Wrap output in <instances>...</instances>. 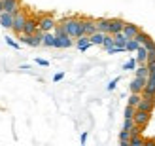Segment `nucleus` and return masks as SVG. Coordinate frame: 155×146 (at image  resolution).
Segmentation results:
<instances>
[{
  "label": "nucleus",
  "instance_id": "1",
  "mask_svg": "<svg viewBox=\"0 0 155 146\" xmlns=\"http://www.w3.org/2000/svg\"><path fill=\"white\" fill-rule=\"evenodd\" d=\"M61 25L64 27V30L72 38H80L85 34V25H83V17H78V15H72V17H64L61 21Z\"/></svg>",
  "mask_w": 155,
  "mask_h": 146
},
{
  "label": "nucleus",
  "instance_id": "2",
  "mask_svg": "<svg viewBox=\"0 0 155 146\" xmlns=\"http://www.w3.org/2000/svg\"><path fill=\"white\" fill-rule=\"evenodd\" d=\"M17 36H19L21 44H27V46H30V48H38V46H42L44 32H42V30H40V32H36V34H25V32H21Z\"/></svg>",
  "mask_w": 155,
  "mask_h": 146
},
{
  "label": "nucleus",
  "instance_id": "3",
  "mask_svg": "<svg viewBox=\"0 0 155 146\" xmlns=\"http://www.w3.org/2000/svg\"><path fill=\"white\" fill-rule=\"evenodd\" d=\"M27 17L28 15L25 13V12H17V13H13V27H12V30L15 34H21L23 30H25V23H27Z\"/></svg>",
  "mask_w": 155,
  "mask_h": 146
},
{
  "label": "nucleus",
  "instance_id": "4",
  "mask_svg": "<svg viewBox=\"0 0 155 146\" xmlns=\"http://www.w3.org/2000/svg\"><path fill=\"white\" fill-rule=\"evenodd\" d=\"M38 23H40V30H42V32H51V30L55 29V25H57L55 17H53L51 13L40 15V17H38Z\"/></svg>",
  "mask_w": 155,
  "mask_h": 146
},
{
  "label": "nucleus",
  "instance_id": "5",
  "mask_svg": "<svg viewBox=\"0 0 155 146\" xmlns=\"http://www.w3.org/2000/svg\"><path fill=\"white\" fill-rule=\"evenodd\" d=\"M134 124L136 125H140V127H146L150 124V120H151V112H146V110H140V108H136L134 112Z\"/></svg>",
  "mask_w": 155,
  "mask_h": 146
},
{
  "label": "nucleus",
  "instance_id": "6",
  "mask_svg": "<svg viewBox=\"0 0 155 146\" xmlns=\"http://www.w3.org/2000/svg\"><path fill=\"white\" fill-rule=\"evenodd\" d=\"M146 82H148V78H146V76H134V80L129 83L130 93H142L144 87H146Z\"/></svg>",
  "mask_w": 155,
  "mask_h": 146
},
{
  "label": "nucleus",
  "instance_id": "7",
  "mask_svg": "<svg viewBox=\"0 0 155 146\" xmlns=\"http://www.w3.org/2000/svg\"><path fill=\"white\" fill-rule=\"evenodd\" d=\"M25 34H36L40 32V23H38V17H27V23H25Z\"/></svg>",
  "mask_w": 155,
  "mask_h": 146
},
{
  "label": "nucleus",
  "instance_id": "8",
  "mask_svg": "<svg viewBox=\"0 0 155 146\" xmlns=\"http://www.w3.org/2000/svg\"><path fill=\"white\" fill-rule=\"evenodd\" d=\"M42 46H48V48H61V42L55 36V32H44Z\"/></svg>",
  "mask_w": 155,
  "mask_h": 146
},
{
  "label": "nucleus",
  "instance_id": "9",
  "mask_svg": "<svg viewBox=\"0 0 155 146\" xmlns=\"http://www.w3.org/2000/svg\"><path fill=\"white\" fill-rule=\"evenodd\" d=\"M123 27H125V21L119 19V17H114L110 19V29H108V34H115V32H121Z\"/></svg>",
  "mask_w": 155,
  "mask_h": 146
},
{
  "label": "nucleus",
  "instance_id": "10",
  "mask_svg": "<svg viewBox=\"0 0 155 146\" xmlns=\"http://www.w3.org/2000/svg\"><path fill=\"white\" fill-rule=\"evenodd\" d=\"M140 27H138V25H134V23H125V27H123V34H125L127 38H129V40H130V38H134L138 32H140Z\"/></svg>",
  "mask_w": 155,
  "mask_h": 146
},
{
  "label": "nucleus",
  "instance_id": "11",
  "mask_svg": "<svg viewBox=\"0 0 155 146\" xmlns=\"http://www.w3.org/2000/svg\"><path fill=\"white\" fill-rule=\"evenodd\" d=\"M91 38L87 36V34H83V36H80V38H76V48L80 49V51H87L89 48H91Z\"/></svg>",
  "mask_w": 155,
  "mask_h": 146
},
{
  "label": "nucleus",
  "instance_id": "12",
  "mask_svg": "<svg viewBox=\"0 0 155 146\" xmlns=\"http://www.w3.org/2000/svg\"><path fill=\"white\" fill-rule=\"evenodd\" d=\"M4 12H10V13L21 12V0H4Z\"/></svg>",
  "mask_w": 155,
  "mask_h": 146
},
{
  "label": "nucleus",
  "instance_id": "13",
  "mask_svg": "<svg viewBox=\"0 0 155 146\" xmlns=\"http://www.w3.org/2000/svg\"><path fill=\"white\" fill-rule=\"evenodd\" d=\"M83 25H85V34L87 36L97 32V19L95 17H83Z\"/></svg>",
  "mask_w": 155,
  "mask_h": 146
},
{
  "label": "nucleus",
  "instance_id": "14",
  "mask_svg": "<svg viewBox=\"0 0 155 146\" xmlns=\"http://www.w3.org/2000/svg\"><path fill=\"white\" fill-rule=\"evenodd\" d=\"M138 108L146 110V112H153V108H155V99H150V97H144L142 95V101H140V104H138Z\"/></svg>",
  "mask_w": 155,
  "mask_h": 146
},
{
  "label": "nucleus",
  "instance_id": "15",
  "mask_svg": "<svg viewBox=\"0 0 155 146\" xmlns=\"http://www.w3.org/2000/svg\"><path fill=\"white\" fill-rule=\"evenodd\" d=\"M0 25H2L4 29H12L13 27V13H10V12L0 13Z\"/></svg>",
  "mask_w": 155,
  "mask_h": 146
},
{
  "label": "nucleus",
  "instance_id": "16",
  "mask_svg": "<svg viewBox=\"0 0 155 146\" xmlns=\"http://www.w3.org/2000/svg\"><path fill=\"white\" fill-rule=\"evenodd\" d=\"M148 57H150L148 48H146V46H140V48L136 49V63L138 65H144L146 61H148Z\"/></svg>",
  "mask_w": 155,
  "mask_h": 146
},
{
  "label": "nucleus",
  "instance_id": "17",
  "mask_svg": "<svg viewBox=\"0 0 155 146\" xmlns=\"http://www.w3.org/2000/svg\"><path fill=\"white\" fill-rule=\"evenodd\" d=\"M108 29H110V17H98L97 19V30L108 34Z\"/></svg>",
  "mask_w": 155,
  "mask_h": 146
},
{
  "label": "nucleus",
  "instance_id": "18",
  "mask_svg": "<svg viewBox=\"0 0 155 146\" xmlns=\"http://www.w3.org/2000/svg\"><path fill=\"white\" fill-rule=\"evenodd\" d=\"M104 36H106V32H100V30H97V32H93L89 38H91V44L93 46H102V42H104Z\"/></svg>",
  "mask_w": 155,
  "mask_h": 146
},
{
  "label": "nucleus",
  "instance_id": "19",
  "mask_svg": "<svg viewBox=\"0 0 155 146\" xmlns=\"http://www.w3.org/2000/svg\"><path fill=\"white\" fill-rule=\"evenodd\" d=\"M114 40H115V46H121V48H125L127 42H129V38L123 34V30H121V32H115V34H114Z\"/></svg>",
  "mask_w": 155,
  "mask_h": 146
},
{
  "label": "nucleus",
  "instance_id": "20",
  "mask_svg": "<svg viewBox=\"0 0 155 146\" xmlns=\"http://www.w3.org/2000/svg\"><path fill=\"white\" fill-rule=\"evenodd\" d=\"M119 144L121 146H130V131L121 129V133H119Z\"/></svg>",
  "mask_w": 155,
  "mask_h": 146
},
{
  "label": "nucleus",
  "instance_id": "21",
  "mask_svg": "<svg viewBox=\"0 0 155 146\" xmlns=\"http://www.w3.org/2000/svg\"><path fill=\"white\" fill-rule=\"evenodd\" d=\"M140 101H142V93H130V97H129L127 104H129V106H134V108H138Z\"/></svg>",
  "mask_w": 155,
  "mask_h": 146
},
{
  "label": "nucleus",
  "instance_id": "22",
  "mask_svg": "<svg viewBox=\"0 0 155 146\" xmlns=\"http://www.w3.org/2000/svg\"><path fill=\"white\" fill-rule=\"evenodd\" d=\"M134 38L138 40V44H140V46H146V44H148V42L151 40V36H150L148 32H144V30H140V32H138Z\"/></svg>",
  "mask_w": 155,
  "mask_h": 146
},
{
  "label": "nucleus",
  "instance_id": "23",
  "mask_svg": "<svg viewBox=\"0 0 155 146\" xmlns=\"http://www.w3.org/2000/svg\"><path fill=\"white\" fill-rule=\"evenodd\" d=\"M146 142H148V141H146L144 137H140V135H134V137H130V146H144Z\"/></svg>",
  "mask_w": 155,
  "mask_h": 146
},
{
  "label": "nucleus",
  "instance_id": "24",
  "mask_svg": "<svg viewBox=\"0 0 155 146\" xmlns=\"http://www.w3.org/2000/svg\"><path fill=\"white\" fill-rule=\"evenodd\" d=\"M134 72H136V76H146V78H148V74H150V68H148V65L144 63V65H138Z\"/></svg>",
  "mask_w": 155,
  "mask_h": 146
},
{
  "label": "nucleus",
  "instance_id": "25",
  "mask_svg": "<svg viewBox=\"0 0 155 146\" xmlns=\"http://www.w3.org/2000/svg\"><path fill=\"white\" fill-rule=\"evenodd\" d=\"M112 46H115L114 34H106V36H104V42H102V48H104V49H108V48H112Z\"/></svg>",
  "mask_w": 155,
  "mask_h": 146
},
{
  "label": "nucleus",
  "instance_id": "26",
  "mask_svg": "<svg viewBox=\"0 0 155 146\" xmlns=\"http://www.w3.org/2000/svg\"><path fill=\"white\" fill-rule=\"evenodd\" d=\"M125 48H127V51H136L138 48H140V44H138V40H136V38H130V40L127 42V46H125Z\"/></svg>",
  "mask_w": 155,
  "mask_h": 146
},
{
  "label": "nucleus",
  "instance_id": "27",
  "mask_svg": "<svg viewBox=\"0 0 155 146\" xmlns=\"http://www.w3.org/2000/svg\"><path fill=\"white\" fill-rule=\"evenodd\" d=\"M136 57L134 59H130V61H127L125 65H123V70H136Z\"/></svg>",
  "mask_w": 155,
  "mask_h": 146
},
{
  "label": "nucleus",
  "instance_id": "28",
  "mask_svg": "<svg viewBox=\"0 0 155 146\" xmlns=\"http://www.w3.org/2000/svg\"><path fill=\"white\" fill-rule=\"evenodd\" d=\"M146 48H148V53H150V57H148V59H155V42L150 40L148 44H146Z\"/></svg>",
  "mask_w": 155,
  "mask_h": 146
},
{
  "label": "nucleus",
  "instance_id": "29",
  "mask_svg": "<svg viewBox=\"0 0 155 146\" xmlns=\"http://www.w3.org/2000/svg\"><path fill=\"white\" fill-rule=\"evenodd\" d=\"M133 127H134V120L133 118H125V120H123V129H125V131H130Z\"/></svg>",
  "mask_w": 155,
  "mask_h": 146
},
{
  "label": "nucleus",
  "instance_id": "30",
  "mask_svg": "<svg viewBox=\"0 0 155 146\" xmlns=\"http://www.w3.org/2000/svg\"><path fill=\"white\" fill-rule=\"evenodd\" d=\"M4 40H6V44H8V46H10V48H13V49H19V48H21V46H19L17 42H15V40H13V38H10V36H6V38H4Z\"/></svg>",
  "mask_w": 155,
  "mask_h": 146
},
{
  "label": "nucleus",
  "instance_id": "31",
  "mask_svg": "<svg viewBox=\"0 0 155 146\" xmlns=\"http://www.w3.org/2000/svg\"><path fill=\"white\" fill-rule=\"evenodd\" d=\"M134 112H136L134 106H129V104H127V108H125V118H134Z\"/></svg>",
  "mask_w": 155,
  "mask_h": 146
},
{
  "label": "nucleus",
  "instance_id": "32",
  "mask_svg": "<svg viewBox=\"0 0 155 146\" xmlns=\"http://www.w3.org/2000/svg\"><path fill=\"white\" fill-rule=\"evenodd\" d=\"M117 82H119V78L112 80V82H110V83H108V86H106V89H108V91H114L115 87H117Z\"/></svg>",
  "mask_w": 155,
  "mask_h": 146
},
{
  "label": "nucleus",
  "instance_id": "33",
  "mask_svg": "<svg viewBox=\"0 0 155 146\" xmlns=\"http://www.w3.org/2000/svg\"><path fill=\"white\" fill-rule=\"evenodd\" d=\"M36 65H40V66H49V61H45V59H40V57H38V59H36Z\"/></svg>",
  "mask_w": 155,
  "mask_h": 146
},
{
  "label": "nucleus",
  "instance_id": "34",
  "mask_svg": "<svg viewBox=\"0 0 155 146\" xmlns=\"http://www.w3.org/2000/svg\"><path fill=\"white\" fill-rule=\"evenodd\" d=\"M63 78H64V72H57L55 76H53V82H61Z\"/></svg>",
  "mask_w": 155,
  "mask_h": 146
},
{
  "label": "nucleus",
  "instance_id": "35",
  "mask_svg": "<svg viewBox=\"0 0 155 146\" xmlns=\"http://www.w3.org/2000/svg\"><path fill=\"white\" fill-rule=\"evenodd\" d=\"M80 141H81V144H85V141H87V131H83V133H81Z\"/></svg>",
  "mask_w": 155,
  "mask_h": 146
},
{
  "label": "nucleus",
  "instance_id": "36",
  "mask_svg": "<svg viewBox=\"0 0 155 146\" xmlns=\"http://www.w3.org/2000/svg\"><path fill=\"white\" fill-rule=\"evenodd\" d=\"M4 12V0H0V13Z\"/></svg>",
  "mask_w": 155,
  "mask_h": 146
}]
</instances>
